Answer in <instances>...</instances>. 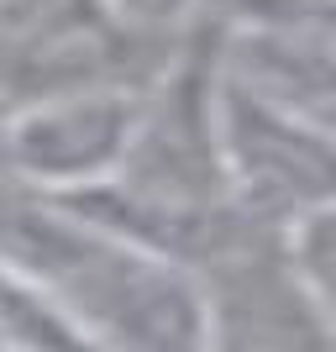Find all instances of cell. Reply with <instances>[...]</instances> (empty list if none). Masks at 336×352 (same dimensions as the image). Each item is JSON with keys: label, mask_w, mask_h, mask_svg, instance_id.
<instances>
[{"label": "cell", "mask_w": 336, "mask_h": 352, "mask_svg": "<svg viewBox=\"0 0 336 352\" xmlns=\"http://www.w3.org/2000/svg\"><path fill=\"white\" fill-rule=\"evenodd\" d=\"M221 147L242 216L268 232L336 206V126L242 85L232 69L221 85Z\"/></svg>", "instance_id": "2"}, {"label": "cell", "mask_w": 336, "mask_h": 352, "mask_svg": "<svg viewBox=\"0 0 336 352\" xmlns=\"http://www.w3.org/2000/svg\"><path fill=\"white\" fill-rule=\"evenodd\" d=\"M0 263L43 294L89 352L210 347V289L200 274L74 200L0 184Z\"/></svg>", "instance_id": "1"}, {"label": "cell", "mask_w": 336, "mask_h": 352, "mask_svg": "<svg viewBox=\"0 0 336 352\" xmlns=\"http://www.w3.org/2000/svg\"><path fill=\"white\" fill-rule=\"evenodd\" d=\"M284 258H289L300 289L310 294V305L321 310V321L336 337V206H321L284 226Z\"/></svg>", "instance_id": "4"}, {"label": "cell", "mask_w": 336, "mask_h": 352, "mask_svg": "<svg viewBox=\"0 0 336 352\" xmlns=\"http://www.w3.org/2000/svg\"><path fill=\"white\" fill-rule=\"evenodd\" d=\"M205 352H226V347H216V342H210V347H205Z\"/></svg>", "instance_id": "6"}, {"label": "cell", "mask_w": 336, "mask_h": 352, "mask_svg": "<svg viewBox=\"0 0 336 352\" xmlns=\"http://www.w3.org/2000/svg\"><path fill=\"white\" fill-rule=\"evenodd\" d=\"M147 89H69L16 105L11 184L37 195H89L126 168Z\"/></svg>", "instance_id": "3"}, {"label": "cell", "mask_w": 336, "mask_h": 352, "mask_svg": "<svg viewBox=\"0 0 336 352\" xmlns=\"http://www.w3.org/2000/svg\"><path fill=\"white\" fill-rule=\"evenodd\" d=\"M11 116H16V105L0 89V184H11Z\"/></svg>", "instance_id": "5"}]
</instances>
